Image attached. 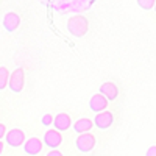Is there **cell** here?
Wrapping results in <instances>:
<instances>
[{
    "label": "cell",
    "instance_id": "obj_5",
    "mask_svg": "<svg viewBox=\"0 0 156 156\" xmlns=\"http://www.w3.org/2000/svg\"><path fill=\"white\" fill-rule=\"evenodd\" d=\"M62 142V134L58 133L56 129H48L44 134V145H47L51 150H56Z\"/></svg>",
    "mask_w": 156,
    "mask_h": 156
},
{
    "label": "cell",
    "instance_id": "obj_20",
    "mask_svg": "<svg viewBox=\"0 0 156 156\" xmlns=\"http://www.w3.org/2000/svg\"><path fill=\"white\" fill-rule=\"evenodd\" d=\"M153 8H154V11H156V2H154V6H153Z\"/></svg>",
    "mask_w": 156,
    "mask_h": 156
},
{
    "label": "cell",
    "instance_id": "obj_4",
    "mask_svg": "<svg viewBox=\"0 0 156 156\" xmlns=\"http://www.w3.org/2000/svg\"><path fill=\"white\" fill-rule=\"evenodd\" d=\"M25 142V133L20 128H12L6 133V144L12 148H16L19 145H23Z\"/></svg>",
    "mask_w": 156,
    "mask_h": 156
},
{
    "label": "cell",
    "instance_id": "obj_10",
    "mask_svg": "<svg viewBox=\"0 0 156 156\" xmlns=\"http://www.w3.org/2000/svg\"><path fill=\"white\" fill-rule=\"evenodd\" d=\"M53 125H55V129H56L58 133L66 131V129H69V126L72 125V119H70L69 114L61 112L56 117H53Z\"/></svg>",
    "mask_w": 156,
    "mask_h": 156
},
{
    "label": "cell",
    "instance_id": "obj_2",
    "mask_svg": "<svg viewBox=\"0 0 156 156\" xmlns=\"http://www.w3.org/2000/svg\"><path fill=\"white\" fill-rule=\"evenodd\" d=\"M23 83H25V72L23 69H16L12 73H9V80H8V87L11 92L19 94L23 89Z\"/></svg>",
    "mask_w": 156,
    "mask_h": 156
},
{
    "label": "cell",
    "instance_id": "obj_16",
    "mask_svg": "<svg viewBox=\"0 0 156 156\" xmlns=\"http://www.w3.org/2000/svg\"><path fill=\"white\" fill-rule=\"evenodd\" d=\"M145 156H156V145H153V147H150V148L147 150V153H145Z\"/></svg>",
    "mask_w": 156,
    "mask_h": 156
},
{
    "label": "cell",
    "instance_id": "obj_9",
    "mask_svg": "<svg viewBox=\"0 0 156 156\" xmlns=\"http://www.w3.org/2000/svg\"><path fill=\"white\" fill-rule=\"evenodd\" d=\"M98 90H100V95H103L106 100H115L119 97V87H117V84L112 83V81L103 83Z\"/></svg>",
    "mask_w": 156,
    "mask_h": 156
},
{
    "label": "cell",
    "instance_id": "obj_17",
    "mask_svg": "<svg viewBox=\"0 0 156 156\" xmlns=\"http://www.w3.org/2000/svg\"><path fill=\"white\" fill-rule=\"evenodd\" d=\"M5 134H6V126L3 123H0V139L5 137Z\"/></svg>",
    "mask_w": 156,
    "mask_h": 156
},
{
    "label": "cell",
    "instance_id": "obj_11",
    "mask_svg": "<svg viewBox=\"0 0 156 156\" xmlns=\"http://www.w3.org/2000/svg\"><path fill=\"white\" fill-rule=\"evenodd\" d=\"M106 106H108V100L100 95V94H95L92 98L89 100V108L92 109L94 112H103V111H106Z\"/></svg>",
    "mask_w": 156,
    "mask_h": 156
},
{
    "label": "cell",
    "instance_id": "obj_6",
    "mask_svg": "<svg viewBox=\"0 0 156 156\" xmlns=\"http://www.w3.org/2000/svg\"><path fill=\"white\" fill-rule=\"evenodd\" d=\"M114 122V115L111 111H103V112H98L94 119V125L98 128V129H108Z\"/></svg>",
    "mask_w": 156,
    "mask_h": 156
},
{
    "label": "cell",
    "instance_id": "obj_8",
    "mask_svg": "<svg viewBox=\"0 0 156 156\" xmlns=\"http://www.w3.org/2000/svg\"><path fill=\"white\" fill-rule=\"evenodd\" d=\"M42 150V142L39 137H30L23 142V151L30 154V156H36Z\"/></svg>",
    "mask_w": 156,
    "mask_h": 156
},
{
    "label": "cell",
    "instance_id": "obj_19",
    "mask_svg": "<svg viewBox=\"0 0 156 156\" xmlns=\"http://www.w3.org/2000/svg\"><path fill=\"white\" fill-rule=\"evenodd\" d=\"M3 145H5V144H3L2 140H0V154H2V151H3Z\"/></svg>",
    "mask_w": 156,
    "mask_h": 156
},
{
    "label": "cell",
    "instance_id": "obj_12",
    "mask_svg": "<svg viewBox=\"0 0 156 156\" xmlns=\"http://www.w3.org/2000/svg\"><path fill=\"white\" fill-rule=\"evenodd\" d=\"M92 120L90 119H78L75 123H73V129H75V133L78 134H84L87 131H90V128H92Z\"/></svg>",
    "mask_w": 156,
    "mask_h": 156
},
{
    "label": "cell",
    "instance_id": "obj_3",
    "mask_svg": "<svg viewBox=\"0 0 156 156\" xmlns=\"http://www.w3.org/2000/svg\"><path fill=\"white\" fill-rule=\"evenodd\" d=\"M75 145L81 153H89L95 147V137H94V134H90V133L80 134L76 137V140H75Z\"/></svg>",
    "mask_w": 156,
    "mask_h": 156
},
{
    "label": "cell",
    "instance_id": "obj_7",
    "mask_svg": "<svg viewBox=\"0 0 156 156\" xmlns=\"http://www.w3.org/2000/svg\"><path fill=\"white\" fill-rule=\"evenodd\" d=\"M20 25V16L17 14V12H6V14L3 16V28L8 31V33H12L16 31L19 28Z\"/></svg>",
    "mask_w": 156,
    "mask_h": 156
},
{
    "label": "cell",
    "instance_id": "obj_14",
    "mask_svg": "<svg viewBox=\"0 0 156 156\" xmlns=\"http://www.w3.org/2000/svg\"><path fill=\"white\" fill-rule=\"evenodd\" d=\"M137 5L142 8V9H151L154 6V0H137Z\"/></svg>",
    "mask_w": 156,
    "mask_h": 156
},
{
    "label": "cell",
    "instance_id": "obj_18",
    "mask_svg": "<svg viewBox=\"0 0 156 156\" xmlns=\"http://www.w3.org/2000/svg\"><path fill=\"white\" fill-rule=\"evenodd\" d=\"M47 156H62V153L58 151V150H50V151L47 153Z\"/></svg>",
    "mask_w": 156,
    "mask_h": 156
},
{
    "label": "cell",
    "instance_id": "obj_15",
    "mask_svg": "<svg viewBox=\"0 0 156 156\" xmlns=\"http://www.w3.org/2000/svg\"><path fill=\"white\" fill-rule=\"evenodd\" d=\"M42 125L44 126H50L51 123H53V115H51V114H45L44 117H42Z\"/></svg>",
    "mask_w": 156,
    "mask_h": 156
},
{
    "label": "cell",
    "instance_id": "obj_1",
    "mask_svg": "<svg viewBox=\"0 0 156 156\" xmlns=\"http://www.w3.org/2000/svg\"><path fill=\"white\" fill-rule=\"evenodd\" d=\"M89 22L84 16H72L67 22V30L75 37H83L87 33Z\"/></svg>",
    "mask_w": 156,
    "mask_h": 156
},
{
    "label": "cell",
    "instance_id": "obj_13",
    "mask_svg": "<svg viewBox=\"0 0 156 156\" xmlns=\"http://www.w3.org/2000/svg\"><path fill=\"white\" fill-rule=\"evenodd\" d=\"M9 80V70L6 67H0V90H3Z\"/></svg>",
    "mask_w": 156,
    "mask_h": 156
}]
</instances>
